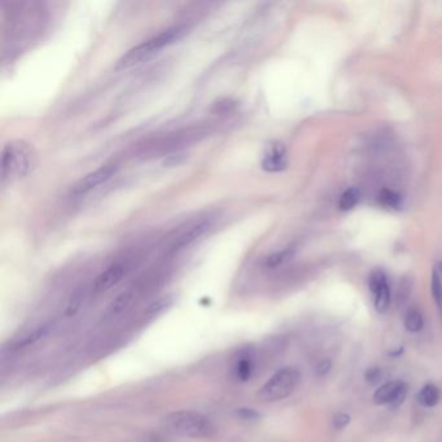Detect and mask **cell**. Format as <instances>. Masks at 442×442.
Masks as SVG:
<instances>
[{
  "mask_svg": "<svg viewBox=\"0 0 442 442\" xmlns=\"http://www.w3.org/2000/svg\"><path fill=\"white\" fill-rule=\"evenodd\" d=\"M37 165V153L33 145L25 141H12L1 150L0 181L1 186L15 183L24 179Z\"/></svg>",
  "mask_w": 442,
  "mask_h": 442,
  "instance_id": "obj_1",
  "label": "cell"
},
{
  "mask_svg": "<svg viewBox=\"0 0 442 442\" xmlns=\"http://www.w3.org/2000/svg\"><path fill=\"white\" fill-rule=\"evenodd\" d=\"M186 33H187V27L184 25L167 27L159 34L150 37V39L127 51L125 55L118 60L116 69L124 70V69H129V67L141 64L144 60L150 59V56L157 53L159 51L164 50L165 47H169L178 42L179 39H182Z\"/></svg>",
  "mask_w": 442,
  "mask_h": 442,
  "instance_id": "obj_2",
  "label": "cell"
},
{
  "mask_svg": "<svg viewBox=\"0 0 442 442\" xmlns=\"http://www.w3.org/2000/svg\"><path fill=\"white\" fill-rule=\"evenodd\" d=\"M164 423L170 432L187 438H205L216 432L208 417L193 410H179L167 414Z\"/></svg>",
  "mask_w": 442,
  "mask_h": 442,
  "instance_id": "obj_3",
  "label": "cell"
},
{
  "mask_svg": "<svg viewBox=\"0 0 442 442\" xmlns=\"http://www.w3.org/2000/svg\"><path fill=\"white\" fill-rule=\"evenodd\" d=\"M300 379V371L297 368H280L259 388L257 397L262 402L284 400L294 392Z\"/></svg>",
  "mask_w": 442,
  "mask_h": 442,
  "instance_id": "obj_4",
  "label": "cell"
},
{
  "mask_svg": "<svg viewBox=\"0 0 442 442\" xmlns=\"http://www.w3.org/2000/svg\"><path fill=\"white\" fill-rule=\"evenodd\" d=\"M118 165L112 162V164H105L103 167H98L96 170H93L91 173L82 176L72 188V196L74 197H82L89 195L90 192L96 190L101 184L107 183L109 179H112L113 176L117 174Z\"/></svg>",
  "mask_w": 442,
  "mask_h": 442,
  "instance_id": "obj_5",
  "label": "cell"
},
{
  "mask_svg": "<svg viewBox=\"0 0 442 442\" xmlns=\"http://www.w3.org/2000/svg\"><path fill=\"white\" fill-rule=\"evenodd\" d=\"M408 397V384L394 380L380 385L374 393V403L377 406H388L389 410H397L403 405Z\"/></svg>",
  "mask_w": 442,
  "mask_h": 442,
  "instance_id": "obj_6",
  "label": "cell"
},
{
  "mask_svg": "<svg viewBox=\"0 0 442 442\" xmlns=\"http://www.w3.org/2000/svg\"><path fill=\"white\" fill-rule=\"evenodd\" d=\"M370 291L374 294V306L379 314L386 313L391 306V287L388 276L382 268H376L368 278Z\"/></svg>",
  "mask_w": 442,
  "mask_h": 442,
  "instance_id": "obj_7",
  "label": "cell"
},
{
  "mask_svg": "<svg viewBox=\"0 0 442 442\" xmlns=\"http://www.w3.org/2000/svg\"><path fill=\"white\" fill-rule=\"evenodd\" d=\"M262 169L267 173H279L283 171L288 167V152L287 147L282 142H273L267 145L264 153Z\"/></svg>",
  "mask_w": 442,
  "mask_h": 442,
  "instance_id": "obj_8",
  "label": "cell"
},
{
  "mask_svg": "<svg viewBox=\"0 0 442 442\" xmlns=\"http://www.w3.org/2000/svg\"><path fill=\"white\" fill-rule=\"evenodd\" d=\"M126 273H127V265L125 262L112 264L93 280L92 291L95 293L107 292L124 279Z\"/></svg>",
  "mask_w": 442,
  "mask_h": 442,
  "instance_id": "obj_9",
  "label": "cell"
},
{
  "mask_svg": "<svg viewBox=\"0 0 442 442\" xmlns=\"http://www.w3.org/2000/svg\"><path fill=\"white\" fill-rule=\"evenodd\" d=\"M212 226H213L212 218H205V219H201L199 222H196L188 230H186L183 234L178 236V239L171 245V252L176 253V252L183 251L186 248L191 247L192 244H195L200 238L208 233L209 230L212 228Z\"/></svg>",
  "mask_w": 442,
  "mask_h": 442,
  "instance_id": "obj_10",
  "label": "cell"
},
{
  "mask_svg": "<svg viewBox=\"0 0 442 442\" xmlns=\"http://www.w3.org/2000/svg\"><path fill=\"white\" fill-rule=\"evenodd\" d=\"M254 353L251 349H245L239 353L238 358L235 359L234 375L239 382L245 383L251 379L254 372Z\"/></svg>",
  "mask_w": 442,
  "mask_h": 442,
  "instance_id": "obj_11",
  "label": "cell"
},
{
  "mask_svg": "<svg viewBox=\"0 0 442 442\" xmlns=\"http://www.w3.org/2000/svg\"><path fill=\"white\" fill-rule=\"evenodd\" d=\"M52 328H53V323H51V322L50 323H44V325L37 327L30 334H25L24 337H21L18 342H16V344L13 345V349L20 351V349L32 346L34 344L41 342L43 337H46L47 334H50Z\"/></svg>",
  "mask_w": 442,
  "mask_h": 442,
  "instance_id": "obj_12",
  "label": "cell"
},
{
  "mask_svg": "<svg viewBox=\"0 0 442 442\" xmlns=\"http://www.w3.org/2000/svg\"><path fill=\"white\" fill-rule=\"evenodd\" d=\"M440 397H441V393L438 386L432 383L426 384L417 394V402L428 409L434 408L440 402Z\"/></svg>",
  "mask_w": 442,
  "mask_h": 442,
  "instance_id": "obj_13",
  "label": "cell"
},
{
  "mask_svg": "<svg viewBox=\"0 0 442 442\" xmlns=\"http://www.w3.org/2000/svg\"><path fill=\"white\" fill-rule=\"evenodd\" d=\"M294 253H296L294 247H288L282 251L274 252L273 254H270L265 259V267L266 268H278V267L283 266L284 264L290 262L293 259Z\"/></svg>",
  "mask_w": 442,
  "mask_h": 442,
  "instance_id": "obj_14",
  "label": "cell"
},
{
  "mask_svg": "<svg viewBox=\"0 0 442 442\" xmlns=\"http://www.w3.org/2000/svg\"><path fill=\"white\" fill-rule=\"evenodd\" d=\"M403 325H405V328L412 334L422 331V328L424 327V318H423L422 311L417 308H411V309L408 310Z\"/></svg>",
  "mask_w": 442,
  "mask_h": 442,
  "instance_id": "obj_15",
  "label": "cell"
},
{
  "mask_svg": "<svg viewBox=\"0 0 442 442\" xmlns=\"http://www.w3.org/2000/svg\"><path fill=\"white\" fill-rule=\"evenodd\" d=\"M86 287H79L78 290H75L73 294L70 296V299L67 301V309H65V316L67 317H74L75 314L81 310L84 306V300H86Z\"/></svg>",
  "mask_w": 442,
  "mask_h": 442,
  "instance_id": "obj_16",
  "label": "cell"
},
{
  "mask_svg": "<svg viewBox=\"0 0 442 442\" xmlns=\"http://www.w3.org/2000/svg\"><path fill=\"white\" fill-rule=\"evenodd\" d=\"M377 201L384 208L400 209L401 205H402V197H401L400 193L389 190V188H384L380 191L379 196H377Z\"/></svg>",
  "mask_w": 442,
  "mask_h": 442,
  "instance_id": "obj_17",
  "label": "cell"
},
{
  "mask_svg": "<svg viewBox=\"0 0 442 442\" xmlns=\"http://www.w3.org/2000/svg\"><path fill=\"white\" fill-rule=\"evenodd\" d=\"M359 197H360V192H359L358 188L351 187V188L345 190L340 196L339 209L342 212H348V210L356 208V205L358 204Z\"/></svg>",
  "mask_w": 442,
  "mask_h": 442,
  "instance_id": "obj_18",
  "label": "cell"
},
{
  "mask_svg": "<svg viewBox=\"0 0 442 442\" xmlns=\"http://www.w3.org/2000/svg\"><path fill=\"white\" fill-rule=\"evenodd\" d=\"M131 300H133V292L125 291V292L119 293L117 297L109 304V316H118V314H121V313L130 305Z\"/></svg>",
  "mask_w": 442,
  "mask_h": 442,
  "instance_id": "obj_19",
  "label": "cell"
},
{
  "mask_svg": "<svg viewBox=\"0 0 442 442\" xmlns=\"http://www.w3.org/2000/svg\"><path fill=\"white\" fill-rule=\"evenodd\" d=\"M431 290H432L434 302L437 304L438 309L442 311V278L440 273L437 271V268H434V273H432Z\"/></svg>",
  "mask_w": 442,
  "mask_h": 442,
  "instance_id": "obj_20",
  "label": "cell"
},
{
  "mask_svg": "<svg viewBox=\"0 0 442 442\" xmlns=\"http://www.w3.org/2000/svg\"><path fill=\"white\" fill-rule=\"evenodd\" d=\"M171 302H173V299L169 297V296L159 299V300L155 301V302H152L150 305H148V308L145 309V314H148V316H157L161 311L167 309V308L171 305Z\"/></svg>",
  "mask_w": 442,
  "mask_h": 442,
  "instance_id": "obj_21",
  "label": "cell"
},
{
  "mask_svg": "<svg viewBox=\"0 0 442 442\" xmlns=\"http://www.w3.org/2000/svg\"><path fill=\"white\" fill-rule=\"evenodd\" d=\"M382 377H383V372H382V370L379 368H368V370H366V372H365L366 382L372 384V385L380 383Z\"/></svg>",
  "mask_w": 442,
  "mask_h": 442,
  "instance_id": "obj_22",
  "label": "cell"
},
{
  "mask_svg": "<svg viewBox=\"0 0 442 442\" xmlns=\"http://www.w3.org/2000/svg\"><path fill=\"white\" fill-rule=\"evenodd\" d=\"M351 423V417L345 412H339L334 417V427L336 429H344Z\"/></svg>",
  "mask_w": 442,
  "mask_h": 442,
  "instance_id": "obj_23",
  "label": "cell"
},
{
  "mask_svg": "<svg viewBox=\"0 0 442 442\" xmlns=\"http://www.w3.org/2000/svg\"><path fill=\"white\" fill-rule=\"evenodd\" d=\"M332 368V362H331V359H323L322 362H319L318 363L317 370H316V372H317L318 376H325L328 372H330V370Z\"/></svg>",
  "mask_w": 442,
  "mask_h": 442,
  "instance_id": "obj_24",
  "label": "cell"
},
{
  "mask_svg": "<svg viewBox=\"0 0 442 442\" xmlns=\"http://www.w3.org/2000/svg\"><path fill=\"white\" fill-rule=\"evenodd\" d=\"M238 414L245 420H254L259 417V414L252 409H240L238 411Z\"/></svg>",
  "mask_w": 442,
  "mask_h": 442,
  "instance_id": "obj_25",
  "label": "cell"
},
{
  "mask_svg": "<svg viewBox=\"0 0 442 442\" xmlns=\"http://www.w3.org/2000/svg\"><path fill=\"white\" fill-rule=\"evenodd\" d=\"M437 271L440 273V275H441L442 278V261L438 264V266H437Z\"/></svg>",
  "mask_w": 442,
  "mask_h": 442,
  "instance_id": "obj_26",
  "label": "cell"
}]
</instances>
